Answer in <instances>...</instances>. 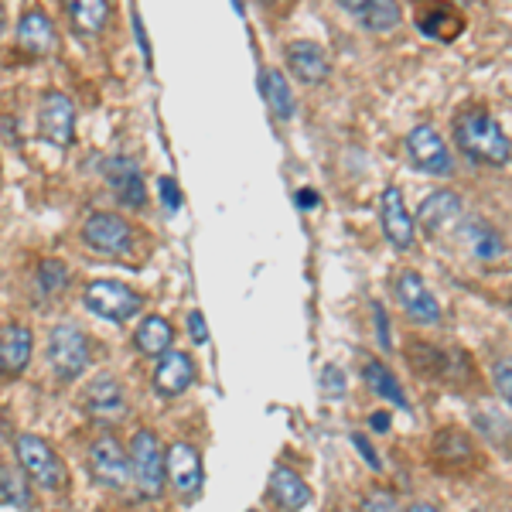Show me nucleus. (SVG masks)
<instances>
[{"instance_id":"1","label":"nucleus","mask_w":512,"mask_h":512,"mask_svg":"<svg viewBox=\"0 0 512 512\" xmlns=\"http://www.w3.org/2000/svg\"><path fill=\"white\" fill-rule=\"evenodd\" d=\"M454 144L478 164L502 168L509 161V137L485 106H468L454 120Z\"/></svg>"},{"instance_id":"2","label":"nucleus","mask_w":512,"mask_h":512,"mask_svg":"<svg viewBox=\"0 0 512 512\" xmlns=\"http://www.w3.org/2000/svg\"><path fill=\"white\" fill-rule=\"evenodd\" d=\"M89 338L82 335V328L76 325H59L52 328V338H48V362H52V373L62 379V383H72L86 373L89 366Z\"/></svg>"},{"instance_id":"3","label":"nucleus","mask_w":512,"mask_h":512,"mask_svg":"<svg viewBox=\"0 0 512 512\" xmlns=\"http://www.w3.org/2000/svg\"><path fill=\"white\" fill-rule=\"evenodd\" d=\"M130 478L137 482V489L144 495H161L164 492V451L154 431H137L130 441Z\"/></svg>"},{"instance_id":"4","label":"nucleus","mask_w":512,"mask_h":512,"mask_svg":"<svg viewBox=\"0 0 512 512\" xmlns=\"http://www.w3.org/2000/svg\"><path fill=\"white\" fill-rule=\"evenodd\" d=\"M82 301H86V308L93 311L96 318H106V321H130L144 308V297L137 291H130L127 284H120V280H96V284L86 287Z\"/></svg>"},{"instance_id":"5","label":"nucleus","mask_w":512,"mask_h":512,"mask_svg":"<svg viewBox=\"0 0 512 512\" xmlns=\"http://www.w3.org/2000/svg\"><path fill=\"white\" fill-rule=\"evenodd\" d=\"M14 451H18L24 475H28L31 482H38L41 489H62L65 485V465L41 437L21 434L18 441H14Z\"/></svg>"},{"instance_id":"6","label":"nucleus","mask_w":512,"mask_h":512,"mask_svg":"<svg viewBox=\"0 0 512 512\" xmlns=\"http://www.w3.org/2000/svg\"><path fill=\"white\" fill-rule=\"evenodd\" d=\"M38 130L48 144L69 147L72 137H76V110H72V99L48 89L38 103Z\"/></svg>"},{"instance_id":"7","label":"nucleus","mask_w":512,"mask_h":512,"mask_svg":"<svg viewBox=\"0 0 512 512\" xmlns=\"http://www.w3.org/2000/svg\"><path fill=\"white\" fill-rule=\"evenodd\" d=\"M89 468H93L96 482L103 489H123L130 482V461H127V451L120 448L117 437L103 434L89 444Z\"/></svg>"},{"instance_id":"8","label":"nucleus","mask_w":512,"mask_h":512,"mask_svg":"<svg viewBox=\"0 0 512 512\" xmlns=\"http://www.w3.org/2000/svg\"><path fill=\"white\" fill-rule=\"evenodd\" d=\"M164 482L175 485V492L181 499L192 502L198 492H202V458H198V451L192 444H171V451L164 454Z\"/></svg>"},{"instance_id":"9","label":"nucleus","mask_w":512,"mask_h":512,"mask_svg":"<svg viewBox=\"0 0 512 512\" xmlns=\"http://www.w3.org/2000/svg\"><path fill=\"white\" fill-rule=\"evenodd\" d=\"M407 158L417 164L420 171H427V175H451L454 171V161H451V151L448 144L441 140L434 127H427V123H420L407 134Z\"/></svg>"},{"instance_id":"10","label":"nucleus","mask_w":512,"mask_h":512,"mask_svg":"<svg viewBox=\"0 0 512 512\" xmlns=\"http://www.w3.org/2000/svg\"><path fill=\"white\" fill-rule=\"evenodd\" d=\"M82 239L99 253L123 256L134 246V229H130L127 219L113 216V212H96V216H89L86 226H82Z\"/></svg>"},{"instance_id":"11","label":"nucleus","mask_w":512,"mask_h":512,"mask_svg":"<svg viewBox=\"0 0 512 512\" xmlns=\"http://www.w3.org/2000/svg\"><path fill=\"white\" fill-rule=\"evenodd\" d=\"M396 297H400L403 311H407L410 321H417V325H437V321H441V304H437V297L431 294V287L424 284V277L414 274V270L400 274V280H396Z\"/></svg>"},{"instance_id":"12","label":"nucleus","mask_w":512,"mask_h":512,"mask_svg":"<svg viewBox=\"0 0 512 512\" xmlns=\"http://www.w3.org/2000/svg\"><path fill=\"white\" fill-rule=\"evenodd\" d=\"M417 7V28L434 41H454L465 28L458 7L444 4V0H414Z\"/></svg>"},{"instance_id":"13","label":"nucleus","mask_w":512,"mask_h":512,"mask_svg":"<svg viewBox=\"0 0 512 512\" xmlns=\"http://www.w3.org/2000/svg\"><path fill=\"white\" fill-rule=\"evenodd\" d=\"M103 175L110 181V188L117 192V198L127 209H144L147 202V188H144V175H140L137 161L130 158H110L103 164Z\"/></svg>"},{"instance_id":"14","label":"nucleus","mask_w":512,"mask_h":512,"mask_svg":"<svg viewBox=\"0 0 512 512\" xmlns=\"http://www.w3.org/2000/svg\"><path fill=\"white\" fill-rule=\"evenodd\" d=\"M287 69H291L304 86H318V82L328 79L332 65H328L325 48L308 38H301V41H291V45H287Z\"/></svg>"},{"instance_id":"15","label":"nucleus","mask_w":512,"mask_h":512,"mask_svg":"<svg viewBox=\"0 0 512 512\" xmlns=\"http://www.w3.org/2000/svg\"><path fill=\"white\" fill-rule=\"evenodd\" d=\"M158 359L161 362H158V373H154V386H158L161 396H178L195 383V362L188 352L168 349Z\"/></svg>"},{"instance_id":"16","label":"nucleus","mask_w":512,"mask_h":512,"mask_svg":"<svg viewBox=\"0 0 512 512\" xmlns=\"http://www.w3.org/2000/svg\"><path fill=\"white\" fill-rule=\"evenodd\" d=\"M379 202H383V236L390 239L396 250H407L414 243V216L403 205V195L396 188H386Z\"/></svg>"},{"instance_id":"17","label":"nucleus","mask_w":512,"mask_h":512,"mask_svg":"<svg viewBox=\"0 0 512 512\" xmlns=\"http://www.w3.org/2000/svg\"><path fill=\"white\" fill-rule=\"evenodd\" d=\"M86 410L99 420V424H113V420H120L123 410H127V400H123V386L113 376L93 379V386H89Z\"/></svg>"},{"instance_id":"18","label":"nucleus","mask_w":512,"mask_h":512,"mask_svg":"<svg viewBox=\"0 0 512 512\" xmlns=\"http://www.w3.org/2000/svg\"><path fill=\"white\" fill-rule=\"evenodd\" d=\"M458 216H461V198L454 192H434V195H427V202L417 209V226L424 229L427 236H437Z\"/></svg>"},{"instance_id":"19","label":"nucleus","mask_w":512,"mask_h":512,"mask_svg":"<svg viewBox=\"0 0 512 512\" xmlns=\"http://www.w3.org/2000/svg\"><path fill=\"white\" fill-rule=\"evenodd\" d=\"M18 45L28 55H48L55 48V28L48 21V14L28 11L18 24Z\"/></svg>"},{"instance_id":"20","label":"nucleus","mask_w":512,"mask_h":512,"mask_svg":"<svg viewBox=\"0 0 512 512\" xmlns=\"http://www.w3.org/2000/svg\"><path fill=\"white\" fill-rule=\"evenodd\" d=\"M270 492H274L277 506L287 512H301L311 506V489L291 472V468H277V472L270 475Z\"/></svg>"},{"instance_id":"21","label":"nucleus","mask_w":512,"mask_h":512,"mask_svg":"<svg viewBox=\"0 0 512 512\" xmlns=\"http://www.w3.org/2000/svg\"><path fill=\"white\" fill-rule=\"evenodd\" d=\"M31 359V332L24 325H7L4 335H0V369L7 373H24Z\"/></svg>"},{"instance_id":"22","label":"nucleus","mask_w":512,"mask_h":512,"mask_svg":"<svg viewBox=\"0 0 512 512\" xmlns=\"http://www.w3.org/2000/svg\"><path fill=\"white\" fill-rule=\"evenodd\" d=\"M362 379H366L369 390H373L376 396H383V400H390L393 407H400V410L410 407V400H407V393H403V386L396 383V376L383 366V362H376V359L362 362Z\"/></svg>"},{"instance_id":"23","label":"nucleus","mask_w":512,"mask_h":512,"mask_svg":"<svg viewBox=\"0 0 512 512\" xmlns=\"http://www.w3.org/2000/svg\"><path fill=\"white\" fill-rule=\"evenodd\" d=\"M69 21L76 24L82 35H99L110 21V4L106 0H65Z\"/></svg>"},{"instance_id":"24","label":"nucleus","mask_w":512,"mask_h":512,"mask_svg":"<svg viewBox=\"0 0 512 512\" xmlns=\"http://www.w3.org/2000/svg\"><path fill=\"white\" fill-rule=\"evenodd\" d=\"M260 89H263V99L270 103L277 120H291L294 117V93L287 86V76L280 69H267L260 76Z\"/></svg>"},{"instance_id":"25","label":"nucleus","mask_w":512,"mask_h":512,"mask_svg":"<svg viewBox=\"0 0 512 512\" xmlns=\"http://www.w3.org/2000/svg\"><path fill=\"white\" fill-rule=\"evenodd\" d=\"M171 338H175V328H171L164 318L151 315V318L140 321L134 342H137V349L144 352V355H164V352L171 349Z\"/></svg>"},{"instance_id":"26","label":"nucleus","mask_w":512,"mask_h":512,"mask_svg":"<svg viewBox=\"0 0 512 512\" xmlns=\"http://www.w3.org/2000/svg\"><path fill=\"white\" fill-rule=\"evenodd\" d=\"M355 14H359V21L366 24L369 31H376V35H386V31L400 28V21H403L396 0H366Z\"/></svg>"},{"instance_id":"27","label":"nucleus","mask_w":512,"mask_h":512,"mask_svg":"<svg viewBox=\"0 0 512 512\" xmlns=\"http://www.w3.org/2000/svg\"><path fill=\"white\" fill-rule=\"evenodd\" d=\"M465 239H468V250H472V256L482 263H495V260H502V253H506L502 236L495 233L492 226H485V222H472Z\"/></svg>"},{"instance_id":"28","label":"nucleus","mask_w":512,"mask_h":512,"mask_svg":"<svg viewBox=\"0 0 512 512\" xmlns=\"http://www.w3.org/2000/svg\"><path fill=\"white\" fill-rule=\"evenodd\" d=\"M0 499L11 502L18 509L31 506V489H28V475L18 472V468H0Z\"/></svg>"},{"instance_id":"29","label":"nucleus","mask_w":512,"mask_h":512,"mask_svg":"<svg viewBox=\"0 0 512 512\" xmlns=\"http://www.w3.org/2000/svg\"><path fill=\"white\" fill-rule=\"evenodd\" d=\"M65 280H69V270H65V263H59V260H45L38 267V284H41V291H45V294L62 291Z\"/></svg>"},{"instance_id":"30","label":"nucleus","mask_w":512,"mask_h":512,"mask_svg":"<svg viewBox=\"0 0 512 512\" xmlns=\"http://www.w3.org/2000/svg\"><path fill=\"white\" fill-rule=\"evenodd\" d=\"M359 512H400V502H396V495L393 492H386V489H373L362 499V506Z\"/></svg>"},{"instance_id":"31","label":"nucleus","mask_w":512,"mask_h":512,"mask_svg":"<svg viewBox=\"0 0 512 512\" xmlns=\"http://www.w3.org/2000/svg\"><path fill=\"white\" fill-rule=\"evenodd\" d=\"M321 386H325L328 396H345V376H342V369L328 366L325 376H321Z\"/></svg>"},{"instance_id":"32","label":"nucleus","mask_w":512,"mask_h":512,"mask_svg":"<svg viewBox=\"0 0 512 512\" xmlns=\"http://www.w3.org/2000/svg\"><path fill=\"white\" fill-rule=\"evenodd\" d=\"M188 332H192V342H195V345H205V342H209V325H205V315H202V311H192V315H188Z\"/></svg>"},{"instance_id":"33","label":"nucleus","mask_w":512,"mask_h":512,"mask_svg":"<svg viewBox=\"0 0 512 512\" xmlns=\"http://www.w3.org/2000/svg\"><path fill=\"white\" fill-rule=\"evenodd\" d=\"M352 444H355V451H359L362 458H366V465L373 468V472H379V468H383V461H379V454L373 451V444H369L366 437H362V434H352Z\"/></svg>"},{"instance_id":"34","label":"nucleus","mask_w":512,"mask_h":512,"mask_svg":"<svg viewBox=\"0 0 512 512\" xmlns=\"http://www.w3.org/2000/svg\"><path fill=\"white\" fill-rule=\"evenodd\" d=\"M161 198H164V209H168V212H178L181 192H178V185H175L171 178H161Z\"/></svg>"},{"instance_id":"35","label":"nucleus","mask_w":512,"mask_h":512,"mask_svg":"<svg viewBox=\"0 0 512 512\" xmlns=\"http://www.w3.org/2000/svg\"><path fill=\"white\" fill-rule=\"evenodd\" d=\"M492 376H495V386H499V396H502V400H509V396H512V383H509V362H499V366L492 369Z\"/></svg>"},{"instance_id":"36","label":"nucleus","mask_w":512,"mask_h":512,"mask_svg":"<svg viewBox=\"0 0 512 512\" xmlns=\"http://www.w3.org/2000/svg\"><path fill=\"white\" fill-rule=\"evenodd\" d=\"M373 318H376V332H379V349H390V328H386V311L379 308H373Z\"/></svg>"},{"instance_id":"37","label":"nucleus","mask_w":512,"mask_h":512,"mask_svg":"<svg viewBox=\"0 0 512 512\" xmlns=\"http://www.w3.org/2000/svg\"><path fill=\"white\" fill-rule=\"evenodd\" d=\"M297 205H301V209H318V192L301 188V192H297Z\"/></svg>"},{"instance_id":"38","label":"nucleus","mask_w":512,"mask_h":512,"mask_svg":"<svg viewBox=\"0 0 512 512\" xmlns=\"http://www.w3.org/2000/svg\"><path fill=\"white\" fill-rule=\"evenodd\" d=\"M369 424H373V431H379V434L390 431V414H373L369 417Z\"/></svg>"},{"instance_id":"39","label":"nucleus","mask_w":512,"mask_h":512,"mask_svg":"<svg viewBox=\"0 0 512 512\" xmlns=\"http://www.w3.org/2000/svg\"><path fill=\"white\" fill-rule=\"evenodd\" d=\"M338 4H342L345 11H359V7L366 4V0H338Z\"/></svg>"},{"instance_id":"40","label":"nucleus","mask_w":512,"mask_h":512,"mask_svg":"<svg viewBox=\"0 0 512 512\" xmlns=\"http://www.w3.org/2000/svg\"><path fill=\"white\" fill-rule=\"evenodd\" d=\"M410 512H437V509L427 506V502H417V506H410Z\"/></svg>"},{"instance_id":"41","label":"nucleus","mask_w":512,"mask_h":512,"mask_svg":"<svg viewBox=\"0 0 512 512\" xmlns=\"http://www.w3.org/2000/svg\"><path fill=\"white\" fill-rule=\"evenodd\" d=\"M263 4H274V0H263Z\"/></svg>"}]
</instances>
